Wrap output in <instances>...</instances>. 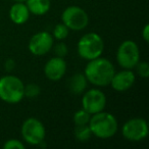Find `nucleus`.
I'll return each mask as SVG.
<instances>
[{"label": "nucleus", "instance_id": "obj_1", "mask_svg": "<svg viewBox=\"0 0 149 149\" xmlns=\"http://www.w3.org/2000/svg\"><path fill=\"white\" fill-rule=\"evenodd\" d=\"M114 72L116 68L113 63L102 56L89 60L84 70V74L88 83L98 88L109 85Z\"/></svg>", "mask_w": 149, "mask_h": 149}, {"label": "nucleus", "instance_id": "obj_2", "mask_svg": "<svg viewBox=\"0 0 149 149\" xmlns=\"http://www.w3.org/2000/svg\"><path fill=\"white\" fill-rule=\"evenodd\" d=\"M92 135L99 139H109L116 134L118 129V123L112 113L102 111L91 116L89 122Z\"/></svg>", "mask_w": 149, "mask_h": 149}, {"label": "nucleus", "instance_id": "obj_3", "mask_svg": "<svg viewBox=\"0 0 149 149\" xmlns=\"http://www.w3.org/2000/svg\"><path fill=\"white\" fill-rule=\"evenodd\" d=\"M25 98V84L17 76L0 78V99L8 104H17Z\"/></svg>", "mask_w": 149, "mask_h": 149}, {"label": "nucleus", "instance_id": "obj_4", "mask_svg": "<svg viewBox=\"0 0 149 149\" xmlns=\"http://www.w3.org/2000/svg\"><path fill=\"white\" fill-rule=\"evenodd\" d=\"M103 50V39L99 34L95 32H90L83 35L77 44V51L79 56L87 61L101 56Z\"/></svg>", "mask_w": 149, "mask_h": 149}, {"label": "nucleus", "instance_id": "obj_5", "mask_svg": "<svg viewBox=\"0 0 149 149\" xmlns=\"http://www.w3.org/2000/svg\"><path fill=\"white\" fill-rule=\"evenodd\" d=\"M116 61L122 68L134 70L140 61V49L138 44L133 40H125L116 50Z\"/></svg>", "mask_w": 149, "mask_h": 149}, {"label": "nucleus", "instance_id": "obj_6", "mask_svg": "<svg viewBox=\"0 0 149 149\" xmlns=\"http://www.w3.org/2000/svg\"><path fill=\"white\" fill-rule=\"evenodd\" d=\"M21 133L23 140L32 146H39L45 141L46 129L43 123L36 118H28L24 120Z\"/></svg>", "mask_w": 149, "mask_h": 149}, {"label": "nucleus", "instance_id": "obj_7", "mask_svg": "<svg viewBox=\"0 0 149 149\" xmlns=\"http://www.w3.org/2000/svg\"><path fill=\"white\" fill-rule=\"evenodd\" d=\"M61 23L72 31H82L89 24V15L84 8L77 5H70L63 9Z\"/></svg>", "mask_w": 149, "mask_h": 149}, {"label": "nucleus", "instance_id": "obj_8", "mask_svg": "<svg viewBox=\"0 0 149 149\" xmlns=\"http://www.w3.org/2000/svg\"><path fill=\"white\" fill-rule=\"evenodd\" d=\"M149 133L148 124L142 118H132L122 127V135L130 142H140L147 138Z\"/></svg>", "mask_w": 149, "mask_h": 149}, {"label": "nucleus", "instance_id": "obj_9", "mask_svg": "<svg viewBox=\"0 0 149 149\" xmlns=\"http://www.w3.org/2000/svg\"><path fill=\"white\" fill-rule=\"evenodd\" d=\"M81 103L82 108H84L90 114H94L104 110L107 99L105 94L98 87H95L84 92Z\"/></svg>", "mask_w": 149, "mask_h": 149}, {"label": "nucleus", "instance_id": "obj_10", "mask_svg": "<svg viewBox=\"0 0 149 149\" xmlns=\"http://www.w3.org/2000/svg\"><path fill=\"white\" fill-rule=\"evenodd\" d=\"M54 38L47 31H41L33 35L28 43V49L33 55L43 56L52 49Z\"/></svg>", "mask_w": 149, "mask_h": 149}, {"label": "nucleus", "instance_id": "obj_11", "mask_svg": "<svg viewBox=\"0 0 149 149\" xmlns=\"http://www.w3.org/2000/svg\"><path fill=\"white\" fill-rule=\"evenodd\" d=\"M136 81V74L133 70L123 68L120 72H116L112 76L109 85L116 92H126L133 87Z\"/></svg>", "mask_w": 149, "mask_h": 149}, {"label": "nucleus", "instance_id": "obj_12", "mask_svg": "<svg viewBox=\"0 0 149 149\" xmlns=\"http://www.w3.org/2000/svg\"><path fill=\"white\" fill-rule=\"evenodd\" d=\"M68 70L66 61L64 58L54 56L50 58L44 66V74L50 81H59L64 77V74Z\"/></svg>", "mask_w": 149, "mask_h": 149}, {"label": "nucleus", "instance_id": "obj_13", "mask_svg": "<svg viewBox=\"0 0 149 149\" xmlns=\"http://www.w3.org/2000/svg\"><path fill=\"white\" fill-rule=\"evenodd\" d=\"M9 19L15 25H24L30 19V11L25 2H15L9 9Z\"/></svg>", "mask_w": 149, "mask_h": 149}, {"label": "nucleus", "instance_id": "obj_14", "mask_svg": "<svg viewBox=\"0 0 149 149\" xmlns=\"http://www.w3.org/2000/svg\"><path fill=\"white\" fill-rule=\"evenodd\" d=\"M88 81L84 72L74 74L68 81V88L74 95H81L86 91L88 86Z\"/></svg>", "mask_w": 149, "mask_h": 149}, {"label": "nucleus", "instance_id": "obj_15", "mask_svg": "<svg viewBox=\"0 0 149 149\" xmlns=\"http://www.w3.org/2000/svg\"><path fill=\"white\" fill-rule=\"evenodd\" d=\"M25 3L30 13L37 17L46 15L51 8V0H26Z\"/></svg>", "mask_w": 149, "mask_h": 149}, {"label": "nucleus", "instance_id": "obj_16", "mask_svg": "<svg viewBox=\"0 0 149 149\" xmlns=\"http://www.w3.org/2000/svg\"><path fill=\"white\" fill-rule=\"evenodd\" d=\"M74 137L79 142H87L91 139L92 132L90 130L89 125H82V126H74Z\"/></svg>", "mask_w": 149, "mask_h": 149}, {"label": "nucleus", "instance_id": "obj_17", "mask_svg": "<svg viewBox=\"0 0 149 149\" xmlns=\"http://www.w3.org/2000/svg\"><path fill=\"white\" fill-rule=\"evenodd\" d=\"M91 116L88 111H86L84 108L77 110L74 113L72 116V122H74V126H82V125H88L90 122Z\"/></svg>", "mask_w": 149, "mask_h": 149}, {"label": "nucleus", "instance_id": "obj_18", "mask_svg": "<svg viewBox=\"0 0 149 149\" xmlns=\"http://www.w3.org/2000/svg\"><path fill=\"white\" fill-rule=\"evenodd\" d=\"M70 34V30L68 29L64 24L60 23L55 25V27L53 28V31H52V37L54 39L58 40V41H63L64 39H66Z\"/></svg>", "mask_w": 149, "mask_h": 149}, {"label": "nucleus", "instance_id": "obj_19", "mask_svg": "<svg viewBox=\"0 0 149 149\" xmlns=\"http://www.w3.org/2000/svg\"><path fill=\"white\" fill-rule=\"evenodd\" d=\"M41 93V88L38 84L30 83L28 85H25V97L33 99L40 95Z\"/></svg>", "mask_w": 149, "mask_h": 149}, {"label": "nucleus", "instance_id": "obj_20", "mask_svg": "<svg viewBox=\"0 0 149 149\" xmlns=\"http://www.w3.org/2000/svg\"><path fill=\"white\" fill-rule=\"evenodd\" d=\"M136 68V72L139 77L143 78V79H147L149 77V64L146 61H139L138 63L135 65Z\"/></svg>", "mask_w": 149, "mask_h": 149}, {"label": "nucleus", "instance_id": "obj_21", "mask_svg": "<svg viewBox=\"0 0 149 149\" xmlns=\"http://www.w3.org/2000/svg\"><path fill=\"white\" fill-rule=\"evenodd\" d=\"M53 48V51H54V54L55 56H58V57H62L64 58L68 53V47L64 42L60 41L58 42L57 44H55V46Z\"/></svg>", "mask_w": 149, "mask_h": 149}, {"label": "nucleus", "instance_id": "obj_22", "mask_svg": "<svg viewBox=\"0 0 149 149\" xmlns=\"http://www.w3.org/2000/svg\"><path fill=\"white\" fill-rule=\"evenodd\" d=\"M4 149H25V144L19 139H8L3 144Z\"/></svg>", "mask_w": 149, "mask_h": 149}, {"label": "nucleus", "instance_id": "obj_23", "mask_svg": "<svg viewBox=\"0 0 149 149\" xmlns=\"http://www.w3.org/2000/svg\"><path fill=\"white\" fill-rule=\"evenodd\" d=\"M4 68H5V70H6V72H8L15 70V59H13V58H8V59L5 60V62H4Z\"/></svg>", "mask_w": 149, "mask_h": 149}, {"label": "nucleus", "instance_id": "obj_24", "mask_svg": "<svg viewBox=\"0 0 149 149\" xmlns=\"http://www.w3.org/2000/svg\"><path fill=\"white\" fill-rule=\"evenodd\" d=\"M141 36H142L143 40H144L146 43L149 41V25L148 24H145L144 25L142 31H141Z\"/></svg>", "mask_w": 149, "mask_h": 149}, {"label": "nucleus", "instance_id": "obj_25", "mask_svg": "<svg viewBox=\"0 0 149 149\" xmlns=\"http://www.w3.org/2000/svg\"><path fill=\"white\" fill-rule=\"evenodd\" d=\"M13 1H15V2H25L26 0H13Z\"/></svg>", "mask_w": 149, "mask_h": 149}]
</instances>
